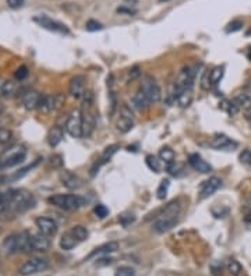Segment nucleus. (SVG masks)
Listing matches in <instances>:
<instances>
[{"label":"nucleus","mask_w":251,"mask_h":276,"mask_svg":"<svg viewBox=\"0 0 251 276\" xmlns=\"http://www.w3.org/2000/svg\"><path fill=\"white\" fill-rule=\"evenodd\" d=\"M125 3H127L128 6H136L137 3H138V0H123Z\"/></svg>","instance_id":"a18cd8bd"},{"label":"nucleus","mask_w":251,"mask_h":276,"mask_svg":"<svg viewBox=\"0 0 251 276\" xmlns=\"http://www.w3.org/2000/svg\"><path fill=\"white\" fill-rule=\"evenodd\" d=\"M4 182H6V177H0V185L4 184Z\"/></svg>","instance_id":"de8ad7c7"},{"label":"nucleus","mask_w":251,"mask_h":276,"mask_svg":"<svg viewBox=\"0 0 251 276\" xmlns=\"http://www.w3.org/2000/svg\"><path fill=\"white\" fill-rule=\"evenodd\" d=\"M4 82H6V81H0V96H3V90H4Z\"/></svg>","instance_id":"49530a36"},{"label":"nucleus","mask_w":251,"mask_h":276,"mask_svg":"<svg viewBox=\"0 0 251 276\" xmlns=\"http://www.w3.org/2000/svg\"><path fill=\"white\" fill-rule=\"evenodd\" d=\"M194 99V87H188V88H184L183 91H180L176 96V102L180 108L186 109L188 108L191 102Z\"/></svg>","instance_id":"a211bd4d"},{"label":"nucleus","mask_w":251,"mask_h":276,"mask_svg":"<svg viewBox=\"0 0 251 276\" xmlns=\"http://www.w3.org/2000/svg\"><path fill=\"white\" fill-rule=\"evenodd\" d=\"M70 95L75 98V99H81L85 93V78L83 75H75L70 81V87H69Z\"/></svg>","instance_id":"4468645a"},{"label":"nucleus","mask_w":251,"mask_h":276,"mask_svg":"<svg viewBox=\"0 0 251 276\" xmlns=\"http://www.w3.org/2000/svg\"><path fill=\"white\" fill-rule=\"evenodd\" d=\"M117 248H119V244H117L116 241H109V243H105L104 245H101V247L95 248L94 251H92L90 256L87 257V259H91V258H94V257H96V256L98 257L106 256V254L115 253Z\"/></svg>","instance_id":"412c9836"},{"label":"nucleus","mask_w":251,"mask_h":276,"mask_svg":"<svg viewBox=\"0 0 251 276\" xmlns=\"http://www.w3.org/2000/svg\"><path fill=\"white\" fill-rule=\"evenodd\" d=\"M1 113H3V105L0 103V114H1Z\"/></svg>","instance_id":"09e8293b"},{"label":"nucleus","mask_w":251,"mask_h":276,"mask_svg":"<svg viewBox=\"0 0 251 276\" xmlns=\"http://www.w3.org/2000/svg\"><path fill=\"white\" fill-rule=\"evenodd\" d=\"M223 74H225V67L223 66L215 67L212 72L209 73V85H218L220 80L223 78Z\"/></svg>","instance_id":"a878e982"},{"label":"nucleus","mask_w":251,"mask_h":276,"mask_svg":"<svg viewBox=\"0 0 251 276\" xmlns=\"http://www.w3.org/2000/svg\"><path fill=\"white\" fill-rule=\"evenodd\" d=\"M179 212H180V205L176 201L170 202L166 208L162 209V212L157 216V222L154 223L152 229L158 235H163L173 229L178 223Z\"/></svg>","instance_id":"f257e3e1"},{"label":"nucleus","mask_w":251,"mask_h":276,"mask_svg":"<svg viewBox=\"0 0 251 276\" xmlns=\"http://www.w3.org/2000/svg\"><path fill=\"white\" fill-rule=\"evenodd\" d=\"M233 101L239 105L240 109L243 108V109L246 110V109L251 108V88H246V90L239 92V93L233 98Z\"/></svg>","instance_id":"5701e85b"},{"label":"nucleus","mask_w":251,"mask_h":276,"mask_svg":"<svg viewBox=\"0 0 251 276\" xmlns=\"http://www.w3.org/2000/svg\"><path fill=\"white\" fill-rule=\"evenodd\" d=\"M34 21L38 22L42 28H45V30H49L52 31V32H59V34H69V30L66 28V25H63L60 22L52 20V18H49V17H46V16L35 17Z\"/></svg>","instance_id":"f8f14e48"},{"label":"nucleus","mask_w":251,"mask_h":276,"mask_svg":"<svg viewBox=\"0 0 251 276\" xmlns=\"http://www.w3.org/2000/svg\"><path fill=\"white\" fill-rule=\"evenodd\" d=\"M77 244H78V241H77V239L72 235V232L64 233V235L62 236V239H60V247H62L63 250H66V251L73 250Z\"/></svg>","instance_id":"393cba45"},{"label":"nucleus","mask_w":251,"mask_h":276,"mask_svg":"<svg viewBox=\"0 0 251 276\" xmlns=\"http://www.w3.org/2000/svg\"><path fill=\"white\" fill-rule=\"evenodd\" d=\"M116 105H117V101H116L115 92H110V114H113V113H115Z\"/></svg>","instance_id":"79ce46f5"},{"label":"nucleus","mask_w":251,"mask_h":276,"mask_svg":"<svg viewBox=\"0 0 251 276\" xmlns=\"http://www.w3.org/2000/svg\"><path fill=\"white\" fill-rule=\"evenodd\" d=\"M51 247V241L48 236L30 235V243H28V253H45Z\"/></svg>","instance_id":"6e6552de"},{"label":"nucleus","mask_w":251,"mask_h":276,"mask_svg":"<svg viewBox=\"0 0 251 276\" xmlns=\"http://www.w3.org/2000/svg\"><path fill=\"white\" fill-rule=\"evenodd\" d=\"M140 75H141V72H140V67H138V66L133 67V69L130 70V73H128V77H130L131 80H136L137 77H140Z\"/></svg>","instance_id":"a19ab883"},{"label":"nucleus","mask_w":251,"mask_h":276,"mask_svg":"<svg viewBox=\"0 0 251 276\" xmlns=\"http://www.w3.org/2000/svg\"><path fill=\"white\" fill-rule=\"evenodd\" d=\"M94 212H95V215L99 218V219H105L108 215H109V209L105 206V205H102V204H99V205H96L95 206V209H94Z\"/></svg>","instance_id":"72a5a7b5"},{"label":"nucleus","mask_w":251,"mask_h":276,"mask_svg":"<svg viewBox=\"0 0 251 276\" xmlns=\"http://www.w3.org/2000/svg\"><path fill=\"white\" fill-rule=\"evenodd\" d=\"M48 202L63 211H77L85 205V200L77 194H56L49 197Z\"/></svg>","instance_id":"f03ea898"},{"label":"nucleus","mask_w":251,"mask_h":276,"mask_svg":"<svg viewBox=\"0 0 251 276\" xmlns=\"http://www.w3.org/2000/svg\"><path fill=\"white\" fill-rule=\"evenodd\" d=\"M35 225L38 227L39 233L48 236V237L54 236L56 235V232H57V223H56L53 219L46 218V216H39V218H36Z\"/></svg>","instance_id":"9b49d317"},{"label":"nucleus","mask_w":251,"mask_h":276,"mask_svg":"<svg viewBox=\"0 0 251 276\" xmlns=\"http://www.w3.org/2000/svg\"><path fill=\"white\" fill-rule=\"evenodd\" d=\"M60 180H62V184L64 187L70 188V190H77L83 185V180L75 176L74 173H72L70 170H66L60 174Z\"/></svg>","instance_id":"dca6fc26"},{"label":"nucleus","mask_w":251,"mask_h":276,"mask_svg":"<svg viewBox=\"0 0 251 276\" xmlns=\"http://www.w3.org/2000/svg\"><path fill=\"white\" fill-rule=\"evenodd\" d=\"M228 269H229L230 274H233L234 276H237L241 272L240 264H239L236 259H229V262H228Z\"/></svg>","instance_id":"2f4dec72"},{"label":"nucleus","mask_w":251,"mask_h":276,"mask_svg":"<svg viewBox=\"0 0 251 276\" xmlns=\"http://www.w3.org/2000/svg\"><path fill=\"white\" fill-rule=\"evenodd\" d=\"M159 159L163 161L166 165L175 162V152H173V149H170L169 147H163L159 151Z\"/></svg>","instance_id":"cd10ccee"},{"label":"nucleus","mask_w":251,"mask_h":276,"mask_svg":"<svg viewBox=\"0 0 251 276\" xmlns=\"http://www.w3.org/2000/svg\"><path fill=\"white\" fill-rule=\"evenodd\" d=\"M38 110L43 114H48V113L56 110V99H54V95H42L41 102L38 106Z\"/></svg>","instance_id":"6ab92c4d"},{"label":"nucleus","mask_w":251,"mask_h":276,"mask_svg":"<svg viewBox=\"0 0 251 276\" xmlns=\"http://www.w3.org/2000/svg\"><path fill=\"white\" fill-rule=\"evenodd\" d=\"M48 266H49V262L46 259H43V258H31L25 264H22V266L20 268V274L22 276L35 275V274L46 271Z\"/></svg>","instance_id":"0eeeda50"},{"label":"nucleus","mask_w":251,"mask_h":276,"mask_svg":"<svg viewBox=\"0 0 251 276\" xmlns=\"http://www.w3.org/2000/svg\"><path fill=\"white\" fill-rule=\"evenodd\" d=\"M66 131L73 138L83 137V112L75 109L69 114L66 120Z\"/></svg>","instance_id":"39448f33"},{"label":"nucleus","mask_w":251,"mask_h":276,"mask_svg":"<svg viewBox=\"0 0 251 276\" xmlns=\"http://www.w3.org/2000/svg\"><path fill=\"white\" fill-rule=\"evenodd\" d=\"M3 248H4L6 253H9V254L20 253V235L9 236V237L3 241Z\"/></svg>","instance_id":"aec40b11"},{"label":"nucleus","mask_w":251,"mask_h":276,"mask_svg":"<svg viewBox=\"0 0 251 276\" xmlns=\"http://www.w3.org/2000/svg\"><path fill=\"white\" fill-rule=\"evenodd\" d=\"M63 135H64V130L62 127L60 126H53L52 129L49 130V133H48V144L52 148L57 147L59 144L62 143Z\"/></svg>","instance_id":"4be33fe9"},{"label":"nucleus","mask_w":251,"mask_h":276,"mask_svg":"<svg viewBox=\"0 0 251 276\" xmlns=\"http://www.w3.org/2000/svg\"><path fill=\"white\" fill-rule=\"evenodd\" d=\"M188 164L191 165V167H193L194 170H197L199 173L207 174L212 170V166H211L207 161H204L198 153H193V155H190V158H188Z\"/></svg>","instance_id":"2eb2a0df"},{"label":"nucleus","mask_w":251,"mask_h":276,"mask_svg":"<svg viewBox=\"0 0 251 276\" xmlns=\"http://www.w3.org/2000/svg\"><path fill=\"white\" fill-rule=\"evenodd\" d=\"M10 138H11L10 130L0 127V147H1V145H4V144L9 143V141H10Z\"/></svg>","instance_id":"f704fd0d"},{"label":"nucleus","mask_w":251,"mask_h":276,"mask_svg":"<svg viewBox=\"0 0 251 276\" xmlns=\"http://www.w3.org/2000/svg\"><path fill=\"white\" fill-rule=\"evenodd\" d=\"M241 27H243V22L241 21H233L230 22L226 28V32H236V31H240Z\"/></svg>","instance_id":"4c0bfd02"},{"label":"nucleus","mask_w":251,"mask_h":276,"mask_svg":"<svg viewBox=\"0 0 251 276\" xmlns=\"http://www.w3.org/2000/svg\"><path fill=\"white\" fill-rule=\"evenodd\" d=\"M244 117H246V120L250 123L251 126V108H249V109L244 110Z\"/></svg>","instance_id":"c03bdc74"},{"label":"nucleus","mask_w":251,"mask_h":276,"mask_svg":"<svg viewBox=\"0 0 251 276\" xmlns=\"http://www.w3.org/2000/svg\"><path fill=\"white\" fill-rule=\"evenodd\" d=\"M240 159L241 162H244V164H247L249 166H251V151H244V152L240 155Z\"/></svg>","instance_id":"ea45409f"},{"label":"nucleus","mask_w":251,"mask_h":276,"mask_svg":"<svg viewBox=\"0 0 251 276\" xmlns=\"http://www.w3.org/2000/svg\"><path fill=\"white\" fill-rule=\"evenodd\" d=\"M85 28H87V31H90V32H95V31L102 30V28H104V25H102L101 22H98V21L90 20L88 22H87Z\"/></svg>","instance_id":"c9c22d12"},{"label":"nucleus","mask_w":251,"mask_h":276,"mask_svg":"<svg viewBox=\"0 0 251 276\" xmlns=\"http://www.w3.org/2000/svg\"><path fill=\"white\" fill-rule=\"evenodd\" d=\"M116 127L122 134H127L134 127V114L131 112V108H128V105H122Z\"/></svg>","instance_id":"423d86ee"},{"label":"nucleus","mask_w":251,"mask_h":276,"mask_svg":"<svg viewBox=\"0 0 251 276\" xmlns=\"http://www.w3.org/2000/svg\"><path fill=\"white\" fill-rule=\"evenodd\" d=\"M6 1H7L9 7H11V9H20L24 4V0H6Z\"/></svg>","instance_id":"58836bf2"},{"label":"nucleus","mask_w":251,"mask_h":276,"mask_svg":"<svg viewBox=\"0 0 251 276\" xmlns=\"http://www.w3.org/2000/svg\"><path fill=\"white\" fill-rule=\"evenodd\" d=\"M27 158V149L22 145H13L0 155V169H9L22 164Z\"/></svg>","instance_id":"7ed1b4c3"},{"label":"nucleus","mask_w":251,"mask_h":276,"mask_svg":"<svg viewBox=\"0 0 251 276\" xmlns=\"http://www.w3.org/2000/svg\"><path fill=\"white\" fill-rule=\"evenodd\" d=\"M145 164H146V166H148V167L152 170V172L159 173V170H161V164H159V161H158L157 156H154V155H146Z\"/></svg>","instance_id":"c85d7f7f"},{"label":"nucleus","mask_w":251,"mask_h":276,"mask_svg":"<svg viewBox=\"0 0 251 276\" xmlns=\"http://www.w3.org/2000/svg\"><path fill=\"white\" fill-rule=\"evenodd\" d=\"M159 1H167V0H159Z\"/></svg>","instance_id":"8fccbe9b"},{"label":"nucleus","mask_w":251,"mask_h":276,"mask_svg":"<svg viewBox=\"0 0 251 276\" xmlns=\"http://www.w3.org/2000/svg\"><path fill=\"white\" fill-rule=\"evenodd\" d=\"M41 96L36 91H28L22 95V105L27 110H34L38 109L39 102H41Z\"/></svg>","instance_id":"f3484780"},{"label":"nucleus","mask_w":251,"mask_h":276,"mask_svg":"<svg viewBox=\"0 0 251 276\" xmlns=\"http://www.w3.org/2000/svg\"><path fill=\"white\" fill-rule=\"evenodd\" d=\"M117 13H126V14H136V11L134 10H131V9H126V7H119L117 9Z\"/></svg>","instance_id":"37998d69"},{"label":"nucleus","mask_w":251,"mask_h":276,"mask_svg":"<svg viewBox=\"0 0 251 276\" xmlns=\"http://www.w3.org/2000/svg\"><path fill=\"white\" fill-rule=\"evenodd\" d=\"M131 103H133V108H136L137 110L140 112H145L146 109L149 108V101L146 99V96L141 91H138L134 93V96L131 98Z\"/></svg>","instance_id":"b1692460"},{"label":"nucleus","mask_w":251,"mask_h":276,"mask_svg":"<svg viewBox=\"0 0 251 276\" xmlns=\"http://www.w3.org/2000/svg\"><path fill=\"white\" fill-rule=\"evenodd\" d=\"M70 232H72V235L77 239V241H78V243H80V241H85V240L88 239V230H87V229L81 225L74 226Z\"/></svg>","instance_id":"bb28decb"},{"label":"nucleus","mask_w":251,"mask_h":276,"mask_svg":"<svg viewBox=\"0 0 251 276\" xmlns=\"http://www.w3.org/2000/svg\"><path fill=\"white\" fill-rule=\"evenodd\" d=\"M169 185H170V182H169V180H162V183L159 184L157 191V197L159 200H165V198H166Z\"/></svg>","instance_id":"c756f323"},{"label":"nucleus","mask_w":251,"mask_h":276,"mask_svg":"<svg viewBox=\"0 0 251 276\" xmlns=\"http://www.w3.org/2000/svg\"><path fill=\"white\" fill-rule=\"evenodd\" d=\"M11 200H13V190L0 193V221H9L14 216L11 209Z\"/></svg>","instance_id":"9d476101"},{"label":"nucleus","mask_w":251,"mask_h":276,"mask_svg":"<svg viewBox=\"0 0 251 276\" xmlns=\"http://www.w3.org/2000/svg\"><path fill=\"white\" fill-rule=\"evenodd\" d=\"M220 185H222V180H220L219 177H216V176L211 177L209 180H207L205 183L201 185L199 200H207L208 197H211L214 193H216L219 190Z\"/></svg>","instance_id":"ddd939ff"},{"label":"nucleus","mask_w":251,"mask_h":276,"mask_svg":"<svg viewBox=\"0 0 251 276\" xmlns=\"http://www.w3.org/2000/svg\"><path fill=\"white\" fill-rule=\"evenodd\" d=\"M209 147L216 149V151H228V152H230V151H234L239 147V144L233 141L228 135L220 134V135L214 137V140L209 143Z\"/></svg>","instance_id":"1a4fd4ad"},{"label":"nucleus","mask_w":251,"mask_h":276,"mask_svg":"<svg viewBox=\"0 0 251 276\" xmlns=\"http://www.w3.org/2000/svg\"><path fill=\"white\" fill-rule=\"evenodd\" d=\"M134 275H136V272H134V269L130 268V266H120L115 274V276H134Z\"/></svg>","instance_id":"473e14b6"},{"label":"nucleus","mask_w":251,"mask_h":276,"mask_svg":"<svg viewBox=\"0 0 251 276\" xmlns=\"http://www.w3.org/2000/svg\"><path fill=\"white\" fill-rule=\"evenodd\" d=\"M28 74H30L28 69H27L25 66H21V67H18V69L16 70V73H14V77H16V80H17V81H24V80L28 77Z\"/></svg>","instance_id":"7c9ffc66"},{"label":"nucleus","mask_w":251,"mask_h":276,"mask_svg":"<svg viewBox=\"0 0 251 276\" xmlns=\"http://www.w3.org/2000/svg\"><path fill=\"white\" fill-rule=\"evenodd\" d=\"M134 221H136V216H134V215H130V214L122 215V216L119 218V222L125 226V227H127V226L130 225V223H133Z\"/></svg>","instance_id":"e433bc0d"},{"label":"nucleus","mask_w":251,"mask_h":276,"mask_svg":"<svg viewBox=\"0 0 251 276\" xmlns=\"http://www.w3.org/2000/svg\"><path fill=\"white\" fill-rule=\"evenodd\" d=\"M146 96V99L149 101V103H158L162 98V91L161 87L157 82V80L152 75H144L141 80V90Z\"/></svg>","instance_id":"20e7f679"}]
</instances>
